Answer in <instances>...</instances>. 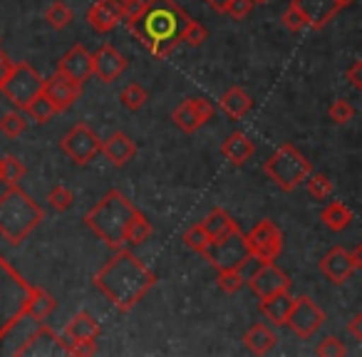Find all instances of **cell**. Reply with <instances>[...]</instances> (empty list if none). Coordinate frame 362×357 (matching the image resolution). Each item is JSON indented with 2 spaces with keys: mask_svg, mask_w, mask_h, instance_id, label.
Here are the masks:
<instances>
[{
  "mask_svg": "<svg viewBox=\"0 0 362 357\" xmlns=\"http://www.w3.org/2000/svg\"><path fill=\"white\" fill-rule=\"evenodd\" d=\"M184 243H187L194 253H199V256H206L209 246H211V241H209V236H206V231H204L202 223H197V226H192L187 233H184Z\"/></svg>",
  "mask_w": 362,
  "mask_h": 357,
  "instance_id": "cell-37",
  "label": "cell"
},
{
  "mask_svg": "<svg viewBox=\"0 0 362 357\" xmlns=\"http://www.w3.org/2000/svg\"><path fill=\"white\" fill-rule=\"evenodd\" d=\"M16 355H67V345L62 342V337L57 335L52 327L40 322V325L28 335V340L18 347Z\"/></svg>",
  "mask_w": 362,
  "mask_h": 357,
  "instance_id": "cell-17",
  "label": "cell"
},
{
  "mask_svg": "<svg viewBox=\"0 0 362 357\" xmlns=\"http://www.w3.org/2000/svg\"><path fill=\"white\" fill-rule=\"evenodd\" d=\"M136 213V206L119 192L110 189L90 211L85 213V226L110 248H124L127 223Z\"/></svg>",
  "mask_w": 362,
  "mask_h": 357,
  "instance_id": "cell-3",
  "label": "cell"
},
{
  "mask_svg": "<svg viewBox=\"0 0 362 357\" xmlns=\"http://www.w3.org/2000/svg\"><path fill=\"white\" fill-rule=\"evenodd\" d=\"M216 283H218V288H221L223 293L233 295V293H238V291L243 288L246 278H243V273L238 271V268H228V271H218Z\"/></svg>",
  "mask_w": 362,
  "mask_h": 357,
  "instance_id": "cell-40",
  "label": "cell"
},
{
  "mask_svg": "<svg viewBox=\"0 0 362 357\" xmlns=\"http://www.w3.org/2000/svg\"><path fill=\"white\" fill-rule=\"evenodd\" d=\"M0 184H3V156H0Z\"/></svg>",
  "mask_w": 362,
  "mask_h": 357,
  "instance_id": "cell-53",
  "label": "cell"
},
{
  "mask_svg": "<svg viewBox=\"0 0 362 357\" xmlns=\"http://www.w3.org/2000/svg\"><path fill=\"white\" fill-rule=\"evenodd\" d=\"M315 355H320V357H345L347 347L342 345L340 337L327 335V337H322V342L315 347Z\"/></svg>",
  "mask_w": 362,
  "mask_h": 357,
  "instance_id": "cell-42",
  "label": "cell"
},
{
  "mask_svg": "<svg viewBox=\"0 0 362 357\" xmlns=\"http://www.w3.org/2000/svg\"><path fill=\"white\" fill-rule=\"evenodd\" d=\"M25 174H28V166L23 164L18 156H13V154L3 156V182H6L8 187H18Z\"/></svg>",
  "mask_w": 362,
  "mask_h": 357,
  "instance_id": "cell-36",
  "label": "cell"
},
{
  "mask_svg": "<svg viewBox=\"0 0 362 357\" xmlns=\"http://www.w3.org/2000/svg\"><path fill=\"white\" fill-rule=\"evenodd\" d=\"M151 236H154V226H151L149 218L136 209V213L132 216V221L127 223L124 246H141V243H146Z\"/></svg>",
  "mask_w": 362,
  "mask_h": 357,
  "instance_id": "cell-28",
  "label": "cell"
},
{
  "mask_svg": "<svg viewBox=\"0 0 362 357\" xmlns=\"http://www.w3.org/2000/svg\"><path fill=\"white\" fill-rule=\"evenodd\" d=\"M33 288L35 286H30L6 258L0 256V340L25 315Z\"/></svg>",
  "mask_w": 362,
  "mask_h": 357,
  "instance_id": "cell-5",
  "label": "cell"
},
{
  "mask_svg": "<svg viewBox=\"0 0 362 357\" xmlns=\"http://www.w3.org/2000/svg\"><path fill=\"white\" fill-rule=\"evenodd\" d=\"M243 238H246V248L253 261H261V263L276 261L283 251V231L271 218L258 221Z\"/></svg>",
  "mask_w": 362,
  "mask_h": 357,
  "instance_id": "cell-9",
  "label": "cell"
},
{
  "mask_svg": "<svg viewBox=\"0 0 362 357\" xmlns=\"http://www.w3.org/2000/svg\"><path fill=\"white\" fill-rule=\"evenodd\" d=\"M47 201H50V206L55 209V211L62 213V211H67V209H72L75 194H72L65 184H55V187L50 189V194H47Z\"/></svg>",
  "mask_w": 362,
  "mask_h": 357,
  "instance_id": "cell-39",
  "label": "cell"
},
{
  "mask_svg": "<svg viewBox=\"0 0 362 357\" xmlns=\"http://www.w3.org/2000/svg\"><path fill=\"white\" fill-rule=\"evenodd\" d=\"M246 283L253 291V295H258V298H268V295H273V293L291 291V286H293L291 276L283 273L273 261H266V263L258 261L256 271L246 276Z\"/></svg>",
  "mask_w": 362,
  "mask_h": 357,
  "instance_id": "cell-14",
  "label": "cell"
},
{
  "mask_svg": "<svg viewBox=\"0 0 362 357\" xmlns=\"http://www.w3.org/2000/svg\"><path fill=\"white\" fill-rule=\"evenodd\" d=\"M352 3H355V0H337V6L340 8H347V6H352Z\"/></svg>",
  "mask_w": 362,
  "mask_h": 357,
  "instance_id": "cell-51",
  "label": "cell"
},
{
  "mask_svg": "<svg viewBox=\"0 0 362 357\" xmlns=\"http://www.w3.org/2000/svg\"><path fill=\"white\" fill-rule=\"evenodd\" d=\"M146 3H149V0H122V8H124V21L139 16V13L146 8Z\"/></svg>",
  "mask_w": 362,
  "mask_h": 357,
  "instance_id": "cell-46",
  "label": "cell"
},
{
  "mask_svg": "<svg viewBox=\"0 0 362 357\" xmlns=\"http://www.w3.org/2000/svg\"><path fill=\"white\" fill-rule=\"evenodd\" d=\"M187 23L189 16L176 0H149L144 11L136 18H129L127 25L141 47L161 60L176 50Z\"/></svg>",
  "mask_w": 362,
  "mask_h": 357,
  "instance_id": "cell-2",
  "label": "cell"
},
{
  "mask_svg": "<svg viewBox=\"0 0 362 357\" xmlns=\"http://www.w3.org/2000/svg\"><path fill=\"white\" fill-rule=\"evenodd\" d=\"M28 129V119L23 112H6L0 117V134L8 136V139H18L21 134H25Z\"/></svg>",
  "mask_w": 362,
  "mask_h": 357,
  "instance_id": "cell-34",
  "label": "cell"
},
{
  "mask_svg": "<svg viewBox=\"0 0 362 357\" xmlns=\"http://www.w3.org/2000/svg\"><path fill=\"white\" fill-rule=\"evenodd\" d=\"M42 75L30 65V62H13L11 75L6 77V82L0 85V92L6 95V100L18 110H25V105L30 100H35L42 92Z\"/></svg>",
  "mask_w": 362,
  "mask_h": 357,
  "instance_id": "cell-7",
  "label": "cell"
},
{
  "mask_svg": "<svg viewBox=\"0 0 362 357\" xmlns=\"http://www.w3.org/2000/svg\"><path fill=\"white\" fill-rule=\"evenodd\" d=\"M57 72H62V75L72 77L75 82L85 85L92 77V57H90V52L85 50V45L70 47V50L60 57V62H57Z\"/></svg>",
  "mask_w": 362,
  "mask_h": 357,
  "instance_id": "cell-20",
  "label": "cell"
},
{
  "mask_svg": "<svg viewBox=\"0 0 362 357\" xmlns=\"http://www.w3.org/2000/svg\"><path fill=\"white\" fill-rule=\"evenodd\" d=\"M258 308H261L263 317L271 320L273 325H286V317L293 308V298L288 295V291L273 293V295H268V298H261Z\"/></svg>",
  "mask_w": 362,
  "mask_h": 357,
  "instance_id": "cell-25",
  "label": "cell"
},
{
  "mask_svg": "<svg viewBox=\"0 0 362 357\" xmlns=\"http://www.w3.org/2000/svg\"><path fill=\"white\" fill-rule=\"evenodd\" d=\"M90 57H92V75L100 82H105V85H112L115 80H119L127 67H129V60L115 45H110V42H105L95 52H90Z\"/></svg>",
  "mask_w": 362,
  "mask_h": 357,
  "instance_id": "cell-15",
  "label": "cell"
},
{
  "mask_svg": "<svg viewBox=\"0 0 362 357\" xmlns=\"http://www.w3.org/2000/svg\"><path fill=\"white\" fill-rule=\"evenodd\" d=\"M322 322H325V312L315 305V300H313L310 295L293 298V308L286 317V325L291 327L298 337H303V340L313 337L320 330Z\"/></svg>",
  "mask_w": 362,
  "mask_h": 357,
  "instance_id": "cell-13",
  "label": "cell"
},
{
  "mask_svg": "<svg viewBox=\"0 0 362 357\" xmlns=\"http://www.w3.org/2000/svg\"><path fill=\"white\" fill-rule=\"evenodd\" d=\"M45 21L50 23V28H55V30H65V28H70L72 21H75V13H72V8L65 6L62 0H55L45 11Z\"/></svg>",
  "mask_w": 362,
  "mask_h": 357,
  "instance_id": "cell-33",
  "label": "cell"
},
{
  "mask_svg": "<svg viewBox=\"0 0 362 357\" xmlns=\"http://www.w3.org/2000/svg\"><path fill=\"white\" fill-rule=\"evenodd\" d=\"M25 115L30 117L33 122H37V124H47V122H50L52 117L57 115V110L52 107V102L40 92L35 100H30L25 105Z\"/></svg>",
  "mask_w": 362,
  "mask_h": 357,
  "instance_id": "cell-32",
  "label": "cell"
},
{
  "mask_svg": "<svg viewBox=\"0 0 362 357\" xmlns=\"http://www.w3.org/2000/svg\"><path fill=\"white\" fill-rule=\"evenodd\" d=\"M218 107H221L223 115H228L231 119L238 122L253 110V100H251V95H248L246 90H241V87H231V90H226L221 95Z\"/></svg>",
  "mask_w": 362,
  "mask_h": 357,
  "instance_id": "cell-24",
  "label": "cell"
},
{
  "mask_svg": "<svg viewBox=\"0 0 362 357\" xmlns=\"http://www.w3.org/2000/svg\"><path fill=\"white\" fill-rule=\"evenodd\" d=\"M303 184L308 187L310 197L317 199V201H325V199H330L332 192H335V184H332V179L327 174H322V171H310Z\"/></svg>",
  "mask_w": 362,
  "mask_h": 357,
  "instance_id": "cell-31",
  "label": "cell"
},
{
  "mask_svg": "<svg viewBox=\"0 0 362 357\" xmlns=\"http://www.w3.org/2000/svg\"><path fill=\"white\" fill-rule=\"evenodd\" d=\"M204 3H209V6H211V11L226 13V8H228V3H231V0H204Z\"/></svg>",
  "mask_w": 362,
  "mask_h": 357,
  "instance_id": "cell-50",
  "label": "cell"
},
{
  "mask_svg": "<svg viewBox=\"0 0 362 357\" xmlns=\"http://www.w3.org/2000/svg\"><path fill=\"white\" fill-rule=\"evenodd\" d=\"M327 117H330L332 124H350L355 119V107L350 105L347 100H335L327 110Z\"/></svg>",
  "mask_w": 362,
  "mask_h": 357,
  "instance_id": "cell-41",
  "label": "cell"
},
{
  "mask_svg": "<svg viewBox=\"0 0 362 357\" xmlns=\"http://www.w3.org/2000/svg\"><path fill=\"white\" fill-rule=\"evenodd\" d=\"M92 283L112 305L129 312L156 286V273L129 248H117L115 256L95 273Z\"/></svg>",
  "mask_w": 362,
  "mask_h": 357,
  "instance_id": "cell-1",
  "label": "cell"
},
{
  "mask_svg": "<svg viewBox=\"0 0 362 357\" xmlns=\"http://www.w3.org/2000/svg\"><path fill=\"white\" fill-rule=\"evenodd\" d=\"M11 70H13V62H11V57L6 55V52H0V85L6 82V77L11 75Z\"/></svg>",
  "mask_w": 362,
  "mask_h": 357,
  "instance_id": "cell-48",
  "label": "cell"
},
{
  "mask_svg": "<svg viewBox=\"0 0 362 357\" xmlns=\"http://www.w3.org/2000/svg\"><path fill=\"white\" fill-rule=\"evenodd\" d=\"M263 171L281 192L291 194L308 179V174L313 171V164L303 151H298L296 146L286 141L268 156L266 164H263Z\"/></svg>",
  "mask_w": 362,
  "mask_h": 357,
  "instance_id": "cell-6",
  "label": "cell"
},
{
  "mask_svg": "<svg viewBox=\"0 0 362 357\" xmlns=\"http://www.w3.org/2000/svg\"><path fill=\"white\" fill-rule=\"evenodd\" d=\"M194 110H197V117L202 124H206V122L214 119V105L206 100V97H197V100H192Z\"/></svg>",
  "mask_w": 362,
  "mask_h": 357,
  "instance_id": "cell-45",
  "label": "cell"
},
{
  "mask_svg": "<svg viewBox=\"0 0 362 357\" xmlns=\"http://www.w3.org/2000/svg\"><path fill=\"white\" fill-rule=\"evenodd\" d=\"M100 154H105V159L110 161L112 166H124L136 156V144L124 131H112V134L102 141Z\"/></svg>",
  "mask_w": 362,
  "mask_h": 357,
  "instance_id": "cell-21",
  "label": "cell"
},
{
  "mask_svg": "<svg viewBox=\"0 0 362 357\" xmlns=\"http://www.w3.org/2000/svg\"><path fill=\"white\" fill-rule=\"evenodd\" d=\"M206 258L216 271H228V268H246L248 261H251V253L246 248V238H243L241 228L233 231L231 236L221 238V241L211 243L206 251Z\"/></svg>",
  "mask_w": 362,
  "mask_h": 357,
  "instance_id": "cell-10",
  "label": "cell"
},
{
  "mask_svg": "<svg viewBox=\"0 0 362 357\" xmlns=\"http://www.w3.org/2000/svg\"><path fill=\"white\" fill-rule=\"evenodd\" d=\"M87 23L97 33H112L124 23V8L122 0H97L87 11Z\"/></svg>",
  "mask_w": 362,
  "mask_h": 357,
  "instance_id": "cell-19",
  "label": "cell"
},
{
  "mask_svg": "<svg viewBox=\"0 0 362 357\" xmlns=\"http://www.w3.org/2000/svg\"><path fill=\"white\" fill-rule=\"evenodd\" d=\"M362 266V246H355L352 251L342 246H335L322 256V261L317 263L320 273L335 286H342L345 281H350V276Z\"/></svg>",
  "mask_w": 362,
  "mask_h": 357,
  "instance_id": "cell-12",
  "label": "cell"
},
{
  "mask_svg": "<svg viewBox=\"0 0 362 357\" xmlns=\"http://www.w3.org/2000/svg\"><path fill=\"white\" fill-rule=\"evenodd\" d=\"M243 342H246V347L253 355H268L278 345V335L268 325L256 322V325L248 327V332L243 335Z\"/></svg>",
  "mask_w": 362,
  "mask_h": 357,
  "instance_id": "cell-26",
  "label": "cell"
},
{
  "mask_svg": "<svg viewBox=\"0 0 362 357\" xmlns=\"http://www.w3.org/2000/svg\"><path fill=\"white\" fill-rule=\"evenodd\" d=\"M291 6L300 13L305 25L313 30H322L340 13L337 0H293Z\"/></svg>",
  "mask_w": 362,
  "mask_h": 357,
  "instance_id": "cell-18",
  "label": "cell"
},
{
  "mask_svg": "<svg viewBox=\"0 0 362 357\" xmlns=\"http://www.w3.org/2000/svg\"><path fill=\"white\" fill-rule=\"evenodd\" d=\"M345 77L350 80V85L355 87V90H362V62L355 60L350 65V70L345 72Z\"/></svg>",
  "mask_w": 362,
  "mask_h": 357,
  "instance_id": "cell-47",
  "label": "cell"
},
{
  "mask_svg": "<svg viewBox=\"0 0 362 357\" xmlns=\"http://www.w3.org/2000/svg\"><path fill=\"white\" fill-rule=\"evenodd\" d=\"M202 226H204V231H206V236H209V241H211V243L221 241V238L231 236L233 231H238V223L233 221L231 213L223 211L221 206L211 209V213L204 218Z\"/></svg>",
  "mask_w": 362,
  "mask_h": 357,
  "instance_id": "cell-23",
  "label": "cell"
},
{
  "mask_svg": "<svg viewBox=\"0 0 362 357\" xmlns=\"http://www.w3.org/2000/svg\"><path fill=\"white\" fill-rule=\"evenodd\" d=\"M206 40H209L206 28H204L199 21H194V18H189L187 28H184V33H181V42H187L189 47H202Z\"/></svg>",
  "mask_w": 362,
  "mask_h": 357,
  "instance_id": "cell-38",
  "label": "cell"
},
{
  "mask_svg": "<svg viewBox=\"0 0 362 357\" xmlns=\"http://www.w3.org/2000/svg\"><path fill=\"white\" fill-rule=\"evenodd\" d=\"M171 122H174V124L179 127V129L184 131V134H194V131H197L199 127H204L202 122H199L197 110H194L192 100L181 102V105L176 107L174 112H171Z\"/></svg>",
  "mask_w": 362,
  "mask_h": 357,
  "instance_id": "cell-30",
  "label": "cell"
},
{
  "mask_svg": "<svg viewBox=\"0 0 362 357\" xmlns=\"http://www.w3.org/2000/svg\"><path fill=\"white\" fill-rule=\"evenodd\" d=\"M271 0H253V6H268Z\"/></svg>",
  "mask_w": 362,
  "mask_h": 357,
  "instance_id": "cell-52",
  "label": "cell"
},
{
  "mask_svg": "<svg viewBox=\"0 0 362 357\" xmlns=\"http://www.w3.org/2000/svg\"><path fill=\"white\" fill-rule=\"evenodd\" d=\"M253 0H231L226 8V13L233 18V21H246L248 16L253 13Z\"/></svg>",
  "mask_w": 362,
  "mask_h": 357,
  "instance_id": "cell-43",
  "label": "cell"
},
{
  "mask_svg": "<svg viewBox=\"0 0 362 357\" xmlns=\"http://www.w3.org/2000/svg\"><path fill=\"white\" fill-rule=\"evenodd\" d=\"M119 102H122V107H124V110L139 112L141 107L149 102V92H146L141 85H136V82H132V85H127L124 90L119 92Z\"/></svg>",
  "mask_w": 362,
  "mask_h": 357,
  "instance_id": "cell-35",
  "label": "cell"
},
{
  "mask_svg": "<svg viewBox=\"0 0 362 357\" xmlns=\"http://www.w3.org/2000/svg\"><path fill=\"white\" fill-rule=\"evenodd\" d=\"M57 308V300L50 295V293H45L42 288H33V293H30V300H28V310H25V315H30V317H35V320H40V322H45L47 317L52 315V310Z\"/></svg>",
  "mask_w": 362,
  "mask_h": 357,
  "instance_id": "cell-29",
  "label": "cell"
},
{
  "mask_svg": "<svg viewBox=\"0 0 362 357\" xmlns=\"http://www.w3.org/2000/svg\"><path fill=\"white\" fill-rule=\"evenodd\" d=\"M102 139L95 134V129L87 124H75L65 136L60 139V149L65 156H70V161L85 166L100 154Z\"/></svg>",
  "mask_w": 362,
  "mask_h": 357,
  "instance_id": "cell-11",
  "label": "cell"
},
{
  "mask_svg": "<svg viewBox=\"0 0 362 357\" xmlns=\"http://www.w3.org/2000/svg\"><path fill=\"white\" fill-rule=\"evenodd\" d=\"M221 154H223V159H228L231 164L243 166L256 154V141L248 134H243V131H233V134H228L226 139H223Z\"/></svg>",
  "mask_w": 362,
  "mask_h": 357,
  "instance_id": "cell-22",
  "label": "cell"
},
{
  "mask_svg": "<svg viewBox=\"0 0 362 357\" xmlns=\"http://www.w3.org/2000/svg\"><path fill=\"white\" fill-rule=\"evenodd\" d=\"M350 332H352V337L355 340H362V312H357V315H352V320H350Z\"/></svg>",
  "mask_w": 362,
  "mask_h": 357,
  "instance_id": "cell-49",
  "label": "cell"
},
{
  "mask_svg": "<svg viewBox=\"0 0 362 357\" xmlns=\"http://www.w3.org/2000/svg\"><path fill=\"white\" fill-rule=\"evenodd\" d=\"M42 95L52 102V107H55L57 115H60V112H67L77 100H80L82 85L72 80V77L62 75V72H55V75L47 77V80L42 82Z\"/></svg>",
  "mask_w": 362,
  "mask_h": 357,
  "instance_id": "cell-16",
  "label": "cell"
},
{
  "mask_svg": "<svg viewBox=\"0 0 362 357\" xmlns=\"http://www.w3.org/2000/svg\"><path fill=\"white\" fill-rule=\"evenodd\" d=\"M320 221L325 223L330 231L337 233V231H345V228L355 221V213H352L342 201H330L320 211Z\"/></svg>",
  "mask_w": 362,
  "mask_h": 357,
  "instance_id": "cell-27",
  "label": "cell"
},
{
  "mask_svg": "<svg viewBox=\"0 0 362 357\" xmlns=\"http://www.w3.org/2000/svg\"><path fill=\"white\" fill-rule=\"evenodd\" d=\"M102 335V327L92 312L82 310L65 325L62 342L67 345V355H95L97 340Z\"/></svg>",
  "mask_w": 362,
  "mask_h": 357,
  "instance_id": "cell-8",
  "label": "cell"
},
{
  "mask_svg": "<svg viewBox=\"0 0 362 357\" xmlns=\"http://www.w3.org/2000/svg\"><path fill=\"white\" fill-rule=\"evenodd\" d=\"M42 221L45 211L21 187H8L0 194V236L11 246H21Z\"/></svg>",
  "mask_w": 362,
  "mask_h": 357,
  "instance_id": "cell-4",
  "label": "cell"
},
{
  "mask_svg": "<svg viewBox=\"0 0 362 357\" xmlns=\"http://www.w3.org/2000/svg\"><path fill=\"white\" fill-rule=\"evenodd\" d=\"M281 23H283V25H286L291 33H300L303 28H308V25H305V21H303V16H300V13H298L293 6H288V11L281 16Z\"/></svg>",
  "mask_w": 362,
  "mask_h": 357,
  "instance_id": "cell-44",
  "label": "cell"
}]
</instances>
